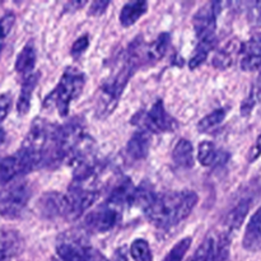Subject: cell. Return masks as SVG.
Wrapping results in <instances>:
<instances>
[{
	"label": "cell",
	"mask_w": 261,
	"mask_h": 261,
	"mask_svg": "<svg viewBox=\"0 0 261 261\" xmlns=\"http://www.w3.org/2000/svg\"><path fill=\"white\" fill-rule=\"evenodd\" d=\"M32 196V189L27 181H17L0 190V217L18 218L27 208Z\"/></svg>",
	"instance_id": "3"
},
{
	"label": "cell",
	"mask_w": 261,
	"mask_h": 261,
	"mask_svg": "<svg viewBox=\"0 0 261 261\" xmlns=\"http://www.w3.org/2000/svg\"><path fill=\"white\" fill-rule=\"evenodd\" d=\"M250 206H251V200H250V199H245V200L240 201V203L227 214L226 219H224L223 228L222 229L229 234H232V232L240 229V227L244 223L245 218H246L247 213H249Z\"/></svg>",
	"instance_id": "16"
},
{
	"label": "cell",
	"mask_w": 261,
	"mask_h": 261,
	"mask_svg": "<svg viewBox=\"0 0 261 261\" xmlns=\"http://www.w3.org/2000/svg\"><path fill=\"white\" fill-rule=\"evenodd\" d=\"M224 119H226V110L224 109L214 110L213 112L206 115L205 117H203V119L198 122V130L200 133L209 132V130L218 126L219 124H222Z\"/></svg>",
	"instance_id": "24"
},
{
	"label": "cell",
	"mask_w": 261,
	"mask_h": 261,
	"mask_svg": "<svg viewBox=\"0 0 261 261\" xmlns=\"http://www.w3.org/2000/svg\"><path fill=\"white\" fill-rule=\"evenodd\" d=\"M214 261H229L231 259V234L226 231L213 232Z\"/></svg>",
	"instance_id": "21"
},
{
	"label": "cell",
	"mask_w": 261,
	"mask_h": 261,
	"mask_svg": "<svg viewBox=\"0 0 261 261\" xmlns=\"http://www.w3.org/2000/svg\"><path fill=\"white\" fill-rule=\"evenodd\" d=\"M191 244H193V239H191V237H185V239H182L181 241H178L177 244L168 251V254L166 255L165 259L162 261H182L186 252L190 249Z\"/></svg>",
	"instance_id": "27"
},
{
	"label": "cell",
	"mask_w": 261,
	"mask_h": 261,
	"mask_svg": "<svg viewBox=\"0 0 261 261\" xmlns=\"http://www.w3.org/2000/svg\"><path fill=\"white\" fill-rule=\"evenodd\" d=\"M86 0H74V2H68L65 4L64 10H69V12H75V10L81 9L82 7L86 5Z\"/></svg>",
	"instance_id": "35"
},
{
	"label": "cell",
	"mask_w": 261,
	"mask_h": 261,
	"mask_svg": "<svg viewBox=\"0 0 261 261\" xmlns=\"http://www.w3.org/2000/svg\"><path fill=\"white\" fill-rule=\"evenodd\" d=\"M112 261H127V257H126V255H125L124 250L122 249L117 250L116 254H115V256H114V260Z\"/></svg>",
	"instance_id": "37"
},
{
	"label": "cell",
	"mask_w": 261,
	"mask_h": 261,
	"mask_svg": "<svg viewBox=\"0 0 261 261\" xmlns=\"http://www.w3.org/2000/svg\"><path fill=\"white\" fill-rule=\"evenodd\" d=\"M222 2H209L203 5L194 15V28H195L196 37L199 40L206 38H217V17L221 12Z\"/></svg>",
	"instance_id": "7"
},
{
	"label": "cell",
	"mask_w": 261,
	"mask_h": 261,
	"mask_svg": "<svg viewBox=\"0 0 261 261\" xmlns=\"http://www.w3.org/2000/svg\"><path fill=\"white\" fill-rule=\"evenodd\" d=\"M242 42H240L237 38L228 41L221 50L217 51L213 58V66L219 70H226L231 68L234 64L236 59L241 55Z\"/></svg>",
	"instance_id": "12"
},
{
	"label": "cell",
	"mask_w": 261,
	"mask_h": 261,
	"mask_svg": "<svg viewBox=\"0 0 261 261\" xmlns=\"http://www.w3.org/2000/svg\"><path fill=\"white\" fill-rule=\"evenodd\" d=\"M132 124L139 126L140 130L148 132L149 134L175 132L178 127V122L176 121L175 117L166 111L162 99H157L149 111H140L134 115Z\"/></svg>",
	"instance_id": "4"
},
{
	"label": "cell",
	"mask_w": 261,
	"mask_h": 261,
	"mask_svg": "<svg viewBox=\"0 0 261 261\" xmlns=\"http://www.w3.org/2000/svg\"><path fill=\"white\" fill-rule=\"evenodd\" d=\"M244 247L249 251L261 250V206L255 212L247 224L244 237Z\"/></svg>",
	"instance_id": "15"
},
{
	"label": "cell",
	"mask_w": 261,
	"mask_h": 261,
	"mask_svg": "<svg viewBox=\"0 0 261 261\" xmlns=\"http://www.w3.org/2000/svg\"><path fill=\"white\" fill-rule=\"evenodd\" d=\"M86 83V76L82 70L75 66H69L64 70L58 86L43 101L45 109L55 107L60 116H68L70 103L73 99L81 96Z\"/></svg>",
	"instance_id": "2"
},
{
	"label": "cell",
	"mask_w": 261,
	"mask_h": 261,
	"mask_svg": "<svg viewBox=\"0 0 261 261\" xmlns=\"http://www.w3.org/2000/svg\"><path fill=\"white\" fill-rule=\"evenodd\" d=\"M12 106V96L10 93H4L0 96V122L8 116Z\"/></svg>",
	"instance_id": "33"
},
{
	"label": "cell",
	"mask_w": 261,
	"mask_h": 261,
	"mask_svg": "<svg viewBox=\"0 0 261 261\" xmlns=\"http://www.w3.org/2000/svg\"><path fill=\"white\" fill-rule=\"evenodd\" d=\"M38 81H40V73H32L31 75L25 76L17 102V111L20 116H24L30 112L32 94L35 92L36 87H37Z\"/></svg>",
	"instance_id": "14"
},
{
	"label": "cell",
	"mask_w": 261,
	"mask_h": 261,
	"mask_svg": "<svg viewBox=\"0 0 261 261\" xmlns=\"http://www.w3.org/2000/svg\"><path fill=\"white\" fill-rule=\"evenodd\" d=\"M240 66L244 71H257L261 69V33L242 42Z\"/></svg>",
	"instance_id": "10"
},
{
	"label": "cell",
	"mask_w": 261,
	"mask_h": 261,
	"mask_svg": "<svg viewBox=\"0 0 261 261\" xmlns=\"http://www.w3.org/2000/svg\"><path fill=\"white\" fill-rule=\"evenodd\" d=\"M130 255L134 261H152V251L145 240L138 239L130 246Z\"/></svg>",
	"instance_id": "26"
},
{
	"label": "cell",
	"mask_w": 261,
	"mask_h": 261,
	"mask_svg": "<svg viewBox=\"0 0 261 261\" xmlns=\"http://www.w3.org/2000/svg\"><path fill=\"white\" fill-rule=\"evenodd\" d=\"M172 160L180 168H193L194 166V147L188 139H180L172 152Z\"/></svg>",
	"instance_id": "20"
},
{
	"label": "cell",
	"mask_w": 261,
	"mask_h": 261,
	"mask_svg": "<svg viewBox=\"0 0 261 261\" xmlns=\"http://www.w3.org/2000/svg\"><path fill=\"white\" fill-rule=\"evenodd\" d=\"M89 46V38L88 36L84 35L82 36V37H79L78 40L75 41V42L73 43V46H71V55L74 56V58H76V56L82 55V54L84 53V51L88 48Z\"/></svg>",
	"instance_id": "31"
},
{
	"label": "cell",
	"mask_w": 261,
	"mask_h": 261,
	"mask_svg": "<svg viewBox=\"0 0 261 261\" xmlns=\"http://www.w3.org/2000/svg\"><path fill=\"white\" fill-rule=\"evenodd\" d=\"M148 10V3L140 2V0H134V2H129L122 7L121 12H120V23L124 27H130L139 18L147 13Z\"/></svg>",
	"instance_id": "19"
},
{
	"label": "cell",
	"mask_w": 261,
	"mask_h": 261,
	"mask_svg": "<svg viewBox=\"0 0 261 261\" xmlns=\"http://www.w3.org/2000/svg\"><path fill=\"white\" fill-rule=\"evenodd\" d=\"M198 194L191 190L171 191L155 195L144 211L145 217L158 228H170L185 221L198 204Z\"/></svg>",
	"instance_id": "1"
},
{
	"label": "cell",
	"mask_w": 261,
	"mask_h": 261,
	"mask_svg": "<svg viewBox=\"0 0 261 261\" xmlns=\"http://www.w3.org/2000/svg\"><path fill=\"white\" fill-rule=\"evenodd\" d=\"M150 144H152V138L148 132L139 130L134 133L133 137L130 138L126 145V152L130 158L135 161L145 160L149 154Z\"/></svg>",
	"instance_id": "13"
},
{
	"label": "cell",
	"mask_w": 261,
	"mask_h": 261,
	"mask_svg": "<svg viewBox=\"0 0 261 261\" xmlns=\"http://www.w3.org/2000/svg\"><path fill=\"white\" fill-rule=\"evenodd\" d=\"M110 2L109 0H96V2H92L91 7H89V15H93V17H98V15H102L106 9L109 8Z\"/></svg>",
	"instance_id": "32"
},
{
	"label": "cell",
	"mask_w": 261,
	"mask_h": 261,
	"mask_svg": "<svg viewBox=\"0 0 261 261\" xmlns=\"http://www.w3.org/2000/svg\"><path fill=\"white\" fill-rule=\"evenodd\" d=\"M38 212L42 217L48 219L58 218V217H65L66 212V198L65 194L46 193L41 196L38 201Z\"/></svg>",
	"instance_id": "11"
},
{
	"label": "cell",
	"mask_w": 261,
	"mask_h": 261,
	"mask_svg": "<svg viewBox=\"0 0 261 261\" xmlns=\"http://www.w3.org/2000/svg\"><path fill=\"white\" fill-rule=\"evenodd\" d=\"M5 142V132L2 126H0V145Z\"/></svg>",
	"instance_id": "38"
},
{
	"label": "cell",
	"mask_w": 261,
	"mask_h": 261,
	"mask_svg": "<svg viewBox=\"0 0 261 261\" xmlns=\"http://www.w3.org/2000/svg\"><path fill=\"white\" fill-rule=\"evenodd\" d=\"M257 86L261 88V69L259 70V76H257Z\"/></svg>",
	"instance_id": "39"
},
{
	"label": "cell",
	"mask_w": 261,
	"mask_h": 261,
	"mask_svg": "<svg viewBox=\"0 0 261 261\" xmlns=\"http://www.w3.org/2000/svg\"><path fill=\"white\" fill-rule=\"evenodd\" d=\"M171 42L170 33L163 32L153 41L149 45H145L144 47V63L145 64H154L160 61L167 53L168 46Z\"/></svg>",
	"instance_id": "18"
},
{
	"label": "cell",
	"mask_w": 261,
	"mask_h": 261,
	"mask_svg": "<svg viewBox=\"0 0 261 261\" xmlns=\"http://www.w3.org/2000/svg\"><path fill=\"white\" fill-rule=\"evenodd\" d=\"M260 155H261V134L259 135V138H257V140H256V143H255L254 147L250 149L249 161L250 162H254V161H256Z\"/></svg>",
	"instance_id": "34"
},
{
	"label": "cell",
	"mask_w": 261,
	"mask_h": 261,
	"mask_svg": "<svg viewBox=\"0 0 261 261\" xmlns=\"http://www.w3.org/2000/svg\"><path fill=\"white\" fill-rule=\"evenodd\" d=\"M24 242L18 231L0 226V261H10L23 251Z\"/></svg>",
	"instance_id": "9"
},
{
	"label": "cell",
	"mask_w": 261,
	"mask_h": 261,
	"mask_svg": "<svg viewBox=\"0 0 261 261\" xmlns=\"http://www.w3.org/2000/svg\"><path fill=\"white\" fill-rule=\"evenodd\" d=\"M260 97H261V88L257 86V84H254V86L251 87V91H250V93L247 94V97L244 99V102H242V105H241L242 116L246 117L251 114L252 110L255 109V106L259 103Z\"/></svg>",
	"instance_id": "28"
},
{
	"label": "cell",
	"mask_w": 261,
	"mask_h": 261,
	"mask_svg": "<svg viewBox=\"0 0 261 261\" xmlns=\"http://www.w3.org/2000/svg\"><path fill=\"white\" fill-rule=\"evenodd\" d=\"M120 209L110 205L109 203H105L96 211L91 212L86 217V226L89 231L97 232V233H103L114 228L120 222L121 217Z\"/></svg>",
	"instance_id": "8"
},
{
	"label": "cell",
	"mask_w": 261,
	"mask_h": 261,
	"mask_svg": "<svg viewBox=\"0 0 261 261\" xmlns=\"http://www.w3.org/2000/svg\"><path fill=\"white\" fill-rule=\"evenodd\" d=\"M37 61V53L32 41L27 42L15 59V71L23 76L32 74Z\"/></svg>",
	"instance_id": "17"
},
{
	"label": "cell",
	"mask_w": 261,
	"mask_h": 261,
	"mask_svg": "<svg viewBox=\"0 0 261 261\" xmlns=\"http://www.w3.org/2000/svg\"><path fill=\"white\" fill-rule=\"evenodd\" d=\"M217 43V38H206V40H199L198 45H196L194 55L191 56L190 61H189V68L191 70L199 68L201 64H204L208 59L209 54L213 50L214 46Z\"/></svg>",
	"instance_id": "22"
},
{
	"label": "cell",
	"mask_w": 261,
	"mask_h": 261,
	"mask_svg": "<svg viewBox=\"0 0 261 261\" xmlns=\"http://www.w3.org/2000/svg\"><path fill=\"white\" fill-rule=\"evenodd\" d=\"M93 247L89 246L83 234L66 232L58 239L56 254L61 261H88Z\"/></svg>",
	"instance_id": "5"
},
{
	"label": "cell",
	"mask_w": 261,
	"mask_h": 261,
	"mask_svg": "<svg viewBox=\"0 0 261 261\" xmlns=\"http://www.w3.org/2000/svg\"><path fill=\"white\" fill-rule=\"evenodd\" d=\"M14 22L15 15L13 13H7V14L0 18V54H2L3 47H4L5 38L8 37L9 32L12 31Z\"/></svg>",
	"instance_id": "29"
},
{
	"label": "cell",
	"mask_w": 261,
	"mask_h": 261,
	"mask_svg": "<svg viewBox=\"0 0 261 261\" xmlns=\"http://www.w3.org/2000/svg\"><path fill=\"white\" fill-rule=\"evenodd\" d=\"M50 261H61L60 259H56V257H53V259H51Z\"/></svg>",
	"instance_id": "40"
},
{
	"label": "cell",
	"mask_w": 261,
	"mask_h": 261,
	"mask_svg": "<svg viewBox=\"0 0 261 261\" xmlns=\"http://www.w3.org/2000/svg\"><path fill=\"white\" fill-rule=\"evenodd\" d=\"M38 168V162L32 154L20 148L14 154L0 158V184H8L18 176H23Z\"/></svg>",
	"instance_id": "6"
},
{
	"label": "cell",
	"mask_w": 261,
	"mask_h": 261,
	"mask_svg": "<svg viewBox=\"0 0 261 261\" xmlns=\"http://www.w3.org/2000/svg\"><path fill=\"white\" fill-rule=\"evenodd\" d=\"M188 261H214L213 256V234L205 237L203 244L195 250Z\"/></svg>",
	"instance_id": "25"
},
{
	"label": "cell",
	"mask_w": 261,
	"mask_h": 261,
	"mask_svg": "<svg viewBox=\"0 0 261 261\" xmlns=\"http://www.w3.org/2000/svg\"><path fill=\"white\" fill-rule=\"evenodd\" d=\"M219 155L217 153L216 145L213 144L209 140H204L199 144L198 148V160L199 162L201 163L205 167H209V166L214 165V163L218 161Z\"/></svg>",
	"instance_id": "23"
},
{
	"label": "cell",
	"mask_w": 261,
	"mask_h": 261,
	"mask_svg": "<svg viewBox=\"0 0 261 261\" xmlns=\"http://www.w3.org/2000/svg\"><path fill=\"white\" fill-rule=\"evenodd\" d=\"M251 4L249 5L247 10V17L249 22L252 25H261V0L259 2H250Z\"/></svg>",
	"instance_id": "30"
},
{
	"label": "cell",
	"mask_w": 261,
	"mask_h": 261,
	"mask_svg": "<svg viewBox=\"0 0 261 261\" xmlns=\"http://www.w3.org/2000/svg\"><path fill=\"white\" fill-rule=\"evenodd\" d=\"M88 261H109L106 259V257L103 256V255L101 254V252H98L97 250L93 249V251H92L91 256H89V260Z\"/></svg>",
	"instance_id": "36"
}]
</instances>
